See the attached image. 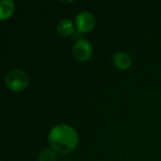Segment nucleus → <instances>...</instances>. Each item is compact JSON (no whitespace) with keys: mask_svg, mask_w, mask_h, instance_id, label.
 <instances>
[{"mask_svg":"<svg viewBox=\"0 0 161 161\" xmlns=\"http://www.w3.org/2000/svg\"><path fill=\"white\" fill-rule=\"evenodd\" d=\"M48 142L56 153L65 155L76 147L78 134L73 126L61 124L51 128L48 134Z\"/></svg>","mask_w":161,"mask_h":161,"instance_id":"obj_1","label":"nucleus"},{"mask_svg":"<svg viewBox=\"0 0 161 161\" xmlns=\"http://www.w3.org/2000/svg\"><path fill=\"white\" fill-rule=\"evenodd\" d=\"M29 76L22 70H11L5 77L6 86L13 92H22L29 85Z\"/></svg>","mask_w":161,"mask_h":161,"instance_id":"obj_2","label":"nucleus"},{"mask_svg":"<svg viewBox=\"0 0 161 161\" xmlns=\"http://www.w3.org/2000/svg\"><path fill=\"white\" fill-rule=\"evenodd\" d=\"M72 53L76 60L81 62L87 61L92 55V45L89 41L85 39H79L74 43Z\"/></svg>","mask_w":161,"mask_h":161,"instance_id":"obj_3","label":"nucleus"},{"mask_svg":"<svg viewBox=\"0 0 161 161\" xmlns=\"http://www.w3.org/2000/svg\"><path fill=\"white\" fill-rule=\"evenodd\" d=\"M75 23L78 31L83 33L92 31L96 25V21L93 14L89 11H80L75 16Z\"/></svg>","mask_w":161,"mask_h":161,"instance_id":"obj_4","label":"nucleus"},{"mask_svg":"<svg viewBox=\"0 0 161 161\" xmlns=\"http://www.w3.org/2000/svg\"><path fill=\"white\" fill-rule=\"evenodd\" d=\"M113 62L118 69L126 70L131 66L132 58L130 55L125 52H117L113 56Z\"/></svg>","mask_w":161,"mask_h":161,"instance_id":"obj_5","label":"nucleus"},{"mask_svg":"<svg viewBox=\"0 0 161 161\" xmlns=\"http://www.w3.org/2000/svg\"><path fill=\"white\" fill-rule=\"evenodd\" d=\"M57 32L61 37H68L75 32V24L68 18L62 19L57 25Z\"/></svg>","mask_w":161,"mask_h":161,"instance_id":"obj_6","label":"nucleus"},{"mask_svg":"<svg viewBox=\"0 0 161 161\" xmlns=\"http://www.w3.org/2000/svg\"><path fill=\"white\" fill-rule=\"evenodd\" d=\"M15 5L11 0H1L0 1V19H8L14 12Z\"/></svg>","mask_w":161,"mask_h":161,"instance_id":"obj_7","label":"nucleus"},{"mask_svg":"<svg viewBox=\"0 0 161 161\" xmlns=\"http://www.w3.org/2000/svg\"><path fill=\"white\" fill-rule=\"evenodd\" d=\"M57 153L53 149H43L39 157V161H57Z\"/></svg>","mask_w":161,"mask_h":161,"instance_id":"obj_8","label":"nucleus"}]
</instances>
